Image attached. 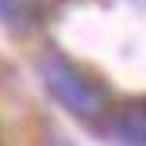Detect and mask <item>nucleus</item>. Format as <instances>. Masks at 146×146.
<instances>
[{
    "mask_svg": "<svg viewBox=\"0 0 146 146\" xmlns=\"http://www.w3.org/2000/svg\"><path fill=\"white\" fill-rule=\"evenodd\" d=\"M38 73H42L46 88L54 92V100H58L62 108H69L77 119H88V123L104 119V111H108V92H104V85H96V81L88 77L85 69H77L69 58H62V54H42V58H38Z\"/></svg>",
    "mask_w": 146,
    "mask_h": 146,
    "instance_id": "1",
    "label": "nucleus"
},
{
    "mask_svg": "<svg viewBox=\"0 0 146 146\" xmlns=\"http://www.w3.org/2000/svg\"><path fill=\"white\" fill-rule=\"evenodd\" d=\"M111 135L123 146H146V96L127 100L111 111Z\"/></svg>",
    "mask_w": 146,
    "mask_h": 146,
    "instance_id": "2",
    "label": "nucleus"
},
{
    "mask_svg": "<svg viewBox=\"0 0 146 146\" xmlns=\"http://www.w3.org/2000/svg\"><path fill=\"white\" fill-rule=\"evenodd\" d=\"M0 15H4L8 23L27 27V23L38 19V0H0Z\"/></svg>",
    "mask_w": 146,
    "mask_h": 146,
    "instance_id": "3",
    "label": "nucleus"
}]
</instances>
